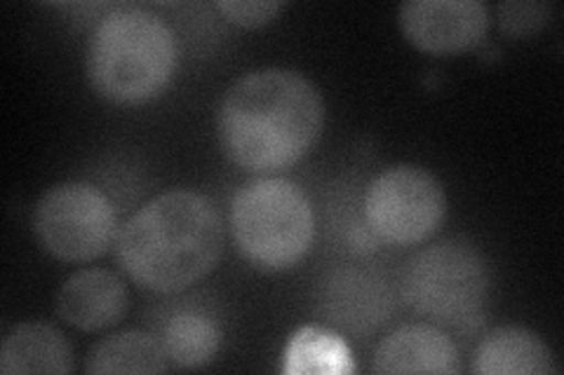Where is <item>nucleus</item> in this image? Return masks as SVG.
I'll return each mask as SVG.
<instances>
[{
	"mask_svg": "<svg viewBox=\"0 0 564 375\" xmlns=\"http://www.w3.org/2000/svg\"><path fill=\"white\" fill-rule=\"evenodd\" d=\"M323 128L321 89L290 68H259L240 76L217 111L221 151L238 167L259 174L296 165Z\"/></svg>",
	"mask_w": 564,
	"mask_h": 375,
	"instance_id": "obj_1",
	"label": "nucleus"
},
{
	"mask_svg": "<svg viewBox=\"0 0 564 375\" xmlns=\"http://www.w3.org/2000/svg\"><path fill=\"white\" fill-rule=\"evenodd\" d=\"M180 47L174 31L144 8H118L95 26L85 70L95 92L118 106H139L172 82Z\"/></svg>",
	"mask_w": 564,
	"mask_h": 375,
	"instance_id": "obj_3",
	"label": "nucleus"
},
{
	"mask_svg": "<svg viewBox=\"0 0 564 375\" xmlns=\"http://www.w3.org/2000/svg\"><path fill=\"white\" fill-rule=\"evenodd\" d=\"M170 368L167 354L151 333L126 331L109 335L93 345L87 354L85 371L95 375L109 373H165Z\"/></svg>",
	"mask_w": 564,
	"mask_h": 375,
	"instance_id": "obj_15",
	"label": "nucleus"
},
{
	"mask_svg": "<svg viewBox=\"0 0 564 375\" xmlns=\"http://www.w3.org/2000/svg\"><path fill=\"white\" fill-rule=\"evenodd\" d=\"M400 29L416 49L456 55L482 43L489 12L480 0H408L400 5Z\"/></svg>",
	"mask_w": 564,
	"mask_h": 375,
	"instance_id": "obj_9",
	"label": "nucleus"
},
{
	"mask_svg": "<svg viewBox=\"0 0 564 375\" xmlns=\"http://www.w3.org/2000/svg\"><path fill=\"white\" fill-rule=\"evenodd\" d=\"M491 289L487 258L468 242L421 249L402 273L404 306L437 324H464L480 315Z\"/></svg>",
	"mask_w": 564,
	"mask_h": 375,
	"instance_id": "obj_5",
	"label": "nucleus"
},
{
	"mask_svg": "<svg viewBox=\"0 0 564 375\" xmlns=\"http://www.w3.org/2000/svg\"><path fill=\"white\" fill-rule=\"evenodd\" d=\"M317 312L329 324L360 338L383 327L393 312V296L386 279L369 267L341 265L317 284Z\"/></svg>",
	"mask_w": 564,
	"mask_h": 375,
	"instance_id": "obj_8",
	"label": "nucleus"
},
{
	"mask_svg": "<svg viewBox=\"0 0 564 375\" xmlns=\"http://www.w3.org/2000/svg\"><path fill=\"white\" fill-rule=\"evenodd\" d=\"M224 252V221L196 190H167L141 207L116 240L118 263L137 287L176 294L215 271Z\"/></svg>",
	"mask_w": 564,
	"mask_h": 375,
	"instance_id": "obj_2",
	"label": "nucleus"
},
{
	"mask_svg": "<svg viewBox=\"0 0 564 375\" xmlns=\"http://www.w3.org/2000/svg\"><path fill=\"white\" fill-rule=\"evenodd\" d=\"M553 14L551 3H532V0H522V3H513L506 0L497 8L499 29L508 38H529V35L539 33L545 24H549Z\"/></svg>",
	"mask_w": 564,
	"mask_h": 375,
	"instance_id": "obj_16",
	"label": "nucleus"
},
{
	"mask_svg": "<svg viewBox=\"0 0 564 375\" xmlns=\"http://www.w3.org/2000/svg\"><path fill=\"white\" fill-rule=\"evenodd\" d=\"M74 371V354L66 335L45 321L14 324L0 345V373L6 375H66Z\"/></svg>",
	"mask_w": 564,
	"mask_h": 375,
	"instance_id": "obj_12",
	"label": "nucleus"
},
{
	"mask_svg": "<svg viewBox=\"0 0 564 375\" xmlns=\"http://www.w3.org/2000/svg\"><path fill=\"white\" fill-rule=\"evenodd\" d=\"M375 373H458L462 356L433 324H408L386 335L375 352Z\"/></svg>",
	"mask_w": 564,
	"mask_h": 375,
	"instance_id": "obj_11",
	"label": "nucleus"
},
{
	"mask_svg": "<svg viewBox=\"0 0 564 375\" xmlns=\"http://www.w3.org/2000/svg\"><path fill=\"white\" fill-rule=\"evenodd\" d=\"M473 373L480 375H549L557 373L551 348L522 327L489 331L473 356Z\"/></svg>",
	"mask_w": 564,
	"mask_h": 375,
	"instance_id": "obj_13",
	"label": "nucleus"
},
{
	"mask_svg": "<svg viewBox=\"0 0 564 375\" xmlns=\"http://www.w3.org/2000/svg\"><path fill=\"white\" fill-rule=\"evenodd\" d=\"M282 8L285 3L280 0H219L217 3V10L228 22L245 29L269 24Z\"/></svg>",
	"mask_w": 564,
	"mask_h": 375,
	"instance_id": "obj_17",
	"label": "nucleus"
},
{
	"mask_svg": "<svg viewBox=\"0 0 564 375\" xmlns=\"http://www.w3.org/2000/svg\"><path fill=\"white\" fill-rule=\"evenodd\" d=\"M231 235L242 258L259 271H290L313 244V207L288 178H257L234 195Z\"/></svg>",
	"mask_w": 564,
	"mask_h": 375,
	"instance_id": "obj_4",
	"label": "nucleus"
},
{
	"mask_svg": "<svg viewBox=\"0 0 564 375\" xmlns=\"http://www.w3.org/2000/svg\"><path fill=\"white\" fill-rule=\"evenodd\" d=\"M128 306V287L116 273L104 267L70 275L55 300V310L64 324L80 331H101L118 324Z\"/></svg>",
	"mask_w": 564,
	"mask_h": 375,
	"instance_id": "obj_10",
	"label": "nucleus"
},
{
	"mask_svg": "<svg viewBox=\"0 0 564 375\" xmlns=\"http://www.w3.org/2000/svg\"><path fill=\"white\" fill-rule=\"evenodd\" d=\"M31 225L45 252L64 263L95 261L116 240L118 217L111 200L85 181L50 188L35 202Z\"/></svg>",
	"mask_w": 564,
	"mask_h": 375,
	"instance_id": "obj_6",
	"label": "nucleus"
},
{
	"mask_svg": "<svg viewBox=\"0 0 564 375\" xmlns=\"http://www.w3.org/2000/svg\"><path fill=\"white\" fill-rule=\"evenodd\" d=\"M447 211L443 184L419 165L381 172L365 192L369 230L388 244L412 246L429 240Z\"/></svg>",
	"mask_w": 564,
	"mask_h": 375,
	"instance_id": "obj_7",
	"label": "nucleus"
},
{
	"mask_svg": "<svg viewBox=\"0 0 564 375\" xmlns=\"http://www.w3.org/2000/svg\"><path fill=\"white\" fill-rule=\"evenodd\" d=\"M158 341L174 366L200 368L215 360L221 345V329L217 319L203 308L186 306L165 317Z\"/></svg>",
	"mask_w": 564,
	"mask_h": 375,
	"instance_id": "obj_14",
	"label": "nucleus"
}]
</instances>
